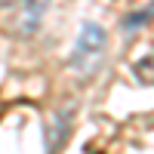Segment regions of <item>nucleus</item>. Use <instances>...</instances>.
<instances>
[{
    "mask_svg": "<svg viewBox=\"0 0 154 154\" xmlns=\"http://www.w3.org/2000/svg\"><path fill=\"white\" fill-rule=\"evenodd\" d=\"M105 46H108L105 28L96 22H86L80 28V34H77V46L71 53V68L83 77H93L102 65V59H105Z\"/></svg>",
    "mask_w": 154,
    "mask_h": 154,
    "instance_id": "f257e3e1",
    "label": "nucleus"
},
{
    "mask_svg": "<svg viewBox=\"0 0 154 154\" xmlns=\"http://www.w3.org/2000/svg\"><path fill=\"white\" fill-rule=\"evenodd\" d=\"M71 117H74V108H65L62 114H56V117L49 120V126H46V154L59 151L62 142L68 139V133H71Z\"/></svg>",
    "mask_w": 154,
    "mask_h": 154,
    "instance_id": "f03ea898",
    "label": "nucleus"
},
{
    "mask_svg": "<svg viewBox=\"0 0 154 154\" xmlns=\"http://www.w3.org/2000/svg\"><path fill=\"white\" fill-rule=\"evenodd\" d=\"M46 6H49V0H25V9H22V19H19V31L22 34H37L40 31V16H43Z\"/></svg>",
    "mask_w": 154,
    "mask_h": 154,
    "instance_id": "7ed1b4c3",
    "label": "nucleus"
},
{
    "mask_svg": "<svg viewBox=\"0 0 154 154\" xmlns=\"http://www.w3.org/2000/svg\"><path fill=\"white\" fill-rule=\"evenodd\" d=\"M148 19H154V3L145 6V9H139V12H130V16L123 19V31H136V28H142V25H148Z\"/></svg>",
    "mask_w": 154,
    "mask_h": 154,
    "instance_id": "20e7f679",
    "label": "nucleus"
},
{
    "mask_svg": "<svg viewBox=\"0 0 154 154\" xmlns=\"http://www.w3.org/2000/svg\"><path fill=\"white\" fill-rule=\"evenodd\" d=\"M9 3H16V0H0V6H9Z\"/></svg>",
    "mask_w": 154,
    "mask_h": 154,
    "instance_id": "39448f33",
    "label": "nucleus"
}]
</instances>
